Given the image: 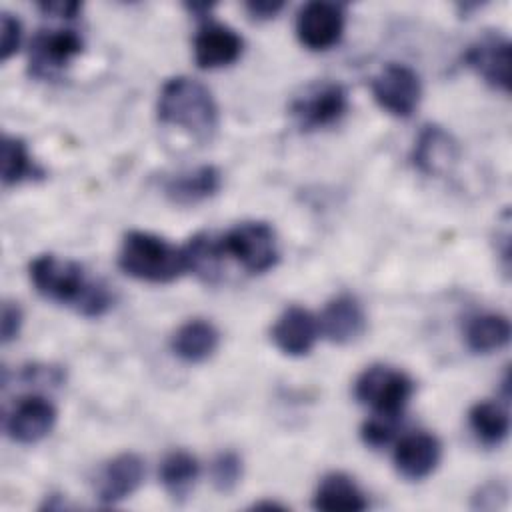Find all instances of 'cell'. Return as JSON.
<instances>
[{
	"instance_id": "obj_1",
	"label": "cell",
	"mask_w": 512,
	"mask_h": 512,
	"mask_svg": "<svg viewBox=\"0 0 512 512\" xmlns=\"http://www.w3.org/2000/svg\"><path fill=\"white\" fill-rule=\"evenodd\" d=\"M34 288L46 300L72 306L78 314L98 318L112 306V294L102 282L90 280L74 260L42 254L30 264Z\"/></svg>"
},
{
	"instance_id": "obj_2",
	"label": "cell",
	"mask_w": 512,
	"mask_h": 512,
	"mask_svg": "<svg viewBox=\"0 0 512 512\" xmlns=\"http://www.w3.org/2000/svg\"><path fill=\"white\" fill-rule=\"evenodd\" d=\"M158 118L164 124L184 128L198 140H210L218 126V108L202 82L176 76L160 90Z\"/></svg>"
},
{
	"instance_id": "obj_3",
	"label": "cell",
	"mask_w": 512,
	"mask_h": 512,
	"mask_svg": "<svg viewBox=\"0 0 512 512\" xmlns=\"http://www.w3.org/2000/svg\"><path fill=\"white\" fill-rule=\"evenodd\" d=\"M118 264L128 276L154 284L172 282L188 272V256L184 246L176 248L154 234L138 230L124 236Z\"/></svg>"
},
{
	"instance_id": "obj_4",
	"label": "cell",
	"mask_w": 512,
	"mask_h": 512,
	"mask_svg": "<svg viewBox=\"0 0 512 512\" xmlns=\"http://www.w3.org/2000/svg\"><path fill=\"white\" fill-rule=\"evenodd\" d=\"M412 392V380L404 372L388 366L366 368L354 384L358 402L370 406L374 414L384 416H402V410L408 404Z\"/></svg>"
},
{
	"instance_id": "obj_5",
	"label": "cell",
	"mask_w": 512,
	"mask_h": 512,
	"mask_svg": "<svg viewBox=\"0 0 512 512\" xmlns=\"http://www.w3.org/2000/svg\"><path fill=\"white\" fill-rule=\"evenodd\" d=\"M220 248L252 274H262L278 262L276 236L266 222H242L234 226L220 238Z\"/></svg>"
},
{
	"instance_id": "obj_6",
	"label": "cell",
	"mask_w": 512,
	"mask_h": 512,
	"mask_svg": "<svg viewBox=\"0 0 512 512\" xmlns=\"http://www.w3.org/2000/svg\"><path fill=\"white\" fill-rule=\"evenodd\" d=\"M374 100L392 116H410L420 102V78L406 66L390 62L372 78Z\"/></svg>"
},
{
	"instance_id": "obj_7",
	"label": "cell",
	"mask_w": 512,
	"mask_h": 512,
	"mask_svg": "<svg viewBox=\"0 0 512 512\" xmlns=\"http://www.w3.org/2000/svg\"><path fill=\"white\" fill-rule=\"evenodd\" d=\"M344 30V12L334 2L314 0L300 8L296 16V36L310 50L334 46Z\"/></svg>"
},
{
	"instance_id": "obj_8",
	"label": "cell",
	"mask_w": 512,
	"mask_h": 512,
	"mask_svg": "<svg viewBox=\"0 0 512 512\" xmlns=\"http://www.w3.org/2000/svg\"><path fill=\"white\" fill-rule=\"evenodd\" d=\"M80 52L82 38L74 30H42L32 42L30 70L38 78H50Z\"/></svg>"
},
{
	"instance_id": "obj_9",
	"label": "cell",
	"mask_w": 512,
	"mask_h": 512,
	"mask_svg": "<svg viewBox=\"0 0 512 512\" xmlns=\"http://www.w3.org/2000/svg\"><path fill=\"white\" fill-rule=\"evenodd\" d=\"M466 64L492 88L510 90V42L500 34H486L466 52Z\"/></svg>"
},
{
	"instance_id": "obj_10",
	"label": "cell",
	"mask_w": 512,
	"mask_h": 512,
	"mask_svg": "<svg viewBox=\"0 0 512 512\" xmlns=\"http://www.w3.org/2000/svg\"><path fill=\"white\" fill-rule=\"evenodd\" d=\"M348 108L346 90L340 84H324L296 100L292 114L304 128H322L338 122Z\"/></svg>"
},
{
	"instance_id": "obj_11",
	"label": "cell",
	"mask_w": 512,
	"mask_h": 512,
	"mask_svg": "<svg viewBox=\"0 0 512 512\" xmlns=\"http://www.w3.org/2000/svg\"><path fill=\"white\" fill-rule=\"evenodd\" d=\"M56 422V408L42 396L22 398L8 416L6 430L12 440L20 444H34L42 440Z\"/></svg>"
},
{
	"instance_id": "obj_12",
	"label": "cell",
	"mask_w": 512,
	"mask_h": 512,
	"mask_svg": "<svg viewBox=\"0 0 512 512\" xmlns=\"http://www.w3.org/2000/svg\"><path fill=\"white\" fill-rule=\"evenodd\" d=\"M242 38L230 26L206 22L194 38V58L200 68H222L238 60Z\"/></svg>"
},
{
	"instance_id": "obj_13",
	"label": "cell",
	"mask_w": 512,
	"mask_h": 512,
	"mask_svg": "<svg viewBox=\"0 0 512 512\" xmlns=\"http://www.w3.org/2000/svg\"><path fill=\"white\" fill-rule=\"evenodd\" d=\"M318 330V322L308 310L300 306H290L278 316L276 324L272 326V340L276 348L284 354L304 356L312 350L318 338Z\"/></svg>"
},
{
	"instance_id": "obj_14",
	"label": "cell",
	"mask_w": 512,
	"mask_h": 512,
	"mask_svg": "<svg viewBox=\"0 0 512 512\" xmlns=\"http://www.w3.org/2000/svg\"><path fill=\"white\" fill-rule=\"evenodd\" d=\"M318 328L330 342L348 344L362 336L366 328V316L354 296L340 294L324 306Z\"/></svg>"
},
{
	"instance_id": "obj_15",
	"label": "cell",
	"mask_w": 512,
	"mask_h": 512,
	"mask_svg": "<svg viewBox=\"0 0 512 512\" xmlns=\"http://www.w3.org/2000/svg\"><path fill=\"white\" fill-rule=\"evenodd\" d=\"M440 442L426 432L404 436L394 450L396 470L408 480H422L434 472L440 462Z\"/></svg>"
},
{
	"instance_id": "obj_16",
	"label": "cell",
	"mask_w": 512,
	"mask_h": 512,
	"mask_svg": "<svg viewBox=\"0 0 512 512\" xmlns=\"http://www.w3.org/2000/svg\"><path fill=\"white\" fill-rule=\"evenodd\" d=\"M144 478V462L140 456L126 452L112 458L98 482V498L102 504H116L128 498L142 484Z\"/></svg>"
},
{
	"instance_id": "obj_17",
	"label": "cell",
	"mask_w": 512,
	"mask_h": 512,
	"mask_svg": "<svg viewBox=\"0 0 512 512\" xmlns=\"http://www.w3.org/2000/svg\"><path fill=\"white\" fill-rule=\"evenodd\" d=\"M456 158L458 146L452 136L436 124L424 126L414 146V164L426 174H442Z\"/></svg>"
},
{
	"instance_id": "obj_18",
	"label": "cell",
	"mask_w": 512,
	"mask_h": 512,
	"mask_svg": "<svg viewBox=\"0 0 512 512\" xmlns=\"http://www.w3.org/2000/svg\"><path fill=\"white\" fill-rule=\"evenodd\" d=\"M366 506L368 502L356 482L342 472L324 476L314 494V508L324 512H360Z\"/></svg>"
},
{
	"instance_id": "obj_19",
	"label": "cell",
	"mask_w": 512,
	"mask_h": 512,
	"mask_svg": "<svg viewBox=\"0 0 512 512\" xmlns=\"http://www.w3.org/2000/svg\"><path fill=\"white\" fill-rule=\"evenodd\" d=\"M220 334L208 320H188L172 336V350L184 362H204L218 348Z\"/></svg>"
},
{
	"instance_id": "obj_20",
	"label": "cell",
	"mask_w": 512,
	"mask_h": 512,
	"mask_svg": "<svg viewBox=\"0 0 512 512\" xmlns=\"http://www.w3.org/2000/svg\"><path fill=\"white\" fill-rule=\"evenodd\" d=\"M222 178L214 166H200L192 172L170 178L164 186L166 196L176 204H196L220 190Z\"/></svg>"
},
{
	"instance_id": "obj_21",
	"label": "cell",
	"mask_w": 512,
	"mask_h": 512,
	"mask_svg": "<svg viewBox=\"0 0 512 512\" xmlns=\"http://www.w3.org/2000/svg\"><path fill=\"white\" fill-rule=\"evenodd\" d=\"M510 340V322L502 314H480L466 326V344L478 354L500 350Z\"/></svg>"
},
{
	"instance_id": "obj_22",
	"label": "cell",
	"mask_w": 512,
	"mask_h": 512,
	"mask_svg": "<svg viewBox=\"0 0 512 512\" xmlns=\"http://www.w3.org/2000/svg\"><path fill=\"white\" fill-rule=\"evenodd\" d=\"M200 466L190 452H170L160 466V480L174 498H184L198 478Z\"/></svg>"
},
{
	"instance_id": "obj_23",
	"label": "cell",
	"mask_w": 512,
	"mask_h": 512,
	"mask_svg": "<svg viewBox=\"0 0 512 512\" xmlns=\"http://www.w3.org/2000/svg\"><path fill=\"white\" fill-rule=\"evenodd\" d=\"M470 426L478 440H482L488 446L500 444L508 436V414L506 410L496 402H478L470 408L468 414Z\"/></svg>"
},
{
	"instance_id": "obj_24",
	"label": "cell",
	"mask_w": 512,
	"mask_h": 512,
	"mask_svg": "<svg viewBox=\"0 0 512 512\" xmlns=\"http://www.w3.org/2000/svg\"><path fill=\"white\" fill-rule=\"evenodd\" d=\"M184 250L188 256V270H192L206 282H214L218 278L220 262L224 258L220 240L216 242L208 234H196L194 238H190Z\"/></svg>"
},
{
	"instance_id": "obj_25",
	"label": "cell",
	"mask_w": 512,
	"mask_h": 512,
	"mask_svg": "<svg viewBox=\"0 0 512 512\" xmlns=\"http://www.w3.org/2000/svg\"><path fill=\"white\" fill-rule=\"evenodd\" d=\"M36 168L26 154V146L20 138L4 136L2 138V182L4 184H18L24 178H30Z\"/></svg>"
},
{
	"instance_id": "obj_26",
	"label": "cell",
	"mask_w": 512,
	"mask_h": 512,
	"mask_svg": "<svg viewBox=\"0 0 512 512\" xmlns=\"http://www.w3.org/2000/svg\"><path fill=\"white\" fill-rule=\"evenodd\" d=\"M210 474L218 492H232L242 478V458L236 452H222L214 458Z\"/></svg>"
},
{
	"instance_id": "obj_27",
	"label": "cell",
	"mask_w": 512,
	"mask_h": 512,
	"mask_svg": "<svg viewBox=\"0 0 512 512\" xmlns=\"http://www.w3.org/2000/svg\"><path fill=\"white\" fill-rule=\"evenodd\" d=\"M398 420L400 416H384V414H374L368 422H364L360 434H362V440L368 444V446H386L394 434H396V428H398Z\"/></svg>"
},
{
	"instance_id": "obj_28",
	"label": "cell",
	"mask_w": 512,
	"mask_h": 512,
	"mask_svg": "<svg viewBox=\"0 0 512 512\" xmlns=\"http://www.w3.org/2000/svg\"><path fill=\"white\" fill-rule=\"evenodd\" d=\"M0 34H2V40H0V60L6 62L18 50V46H20L22 28H20L18 18H14L8 12H2L0 14Z\"/></svg>"
},
{
	"instance_id": "obj_29",
	"label": "cell",
	"mask_w": 512,
	"mask_h": 512,
	"mask_svg": "<svg viewBox=\"0 0 512 512\" xmlns=\"http://www.w3.org/2000/svg\"><path fill=\"white\" fill-rule=\"evenodd\" d=\"M0 330H2V342H10L12 338L18 336L20 326H22V310L18 304L14 302H4L2 304V322H0Z\"/></svg>"
},
{
	"instance_id": "obj_30",
	"label": "cell",
	"mask_w": 512,
	"mask_h": 512,
	"mask_svg": "<svg viewBox=\"0 0 512 512\" xmlns=\"http://www.w3.org/2000/svg\"><path fill=\"white\" fill-rule=\"evenodd\" d=\"M282 2H270V0H258V2H248L246 10L250 12V16L258 18V20H268L274 18L280 10H282Z\"/></svg>"
},
{
	"instance_id": "obj_31",
	"label": "cell",
	"mask_w": 512,
	"mask_h": 512,
	"mask_svg": "<svg viewBox=\"0 0 512 512\" xmlns=\"http://www.w3.org/2000/svg\"><path fill=\"white\" fill-rule=\"evenodd\" d=\"M40 10L58 18H74L80 10L78 2H42Z\"/></svg>"
}]
</instances>
